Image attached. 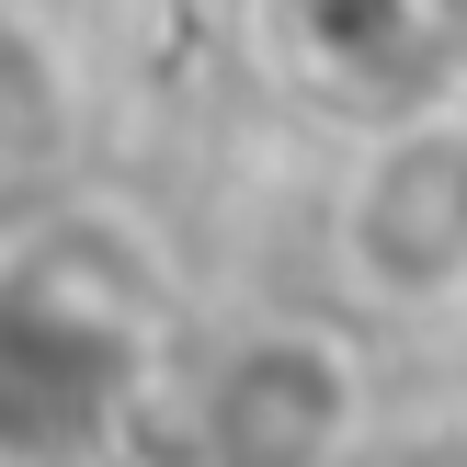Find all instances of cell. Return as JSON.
Segmentation results:
<instances>
[{
    "instance_id": "1",
    "label": "cell",
    "mask_w": 467,
    "mask_h": 467,
    "mask_svg": "<svg viewBox=\"0 0 467 467\" xmlns=\"http://www.w3.org/2000/svg\"><path fill=\"white\" fill-rule=\"evenodd\" d=\"M331 251L365 308L467 296V114H410L354 160L331 205Z\"/></svg>"
},
{
    "instance_id": "2",
    "label": "cell",
    "mask_w": 467,
    "mask_h": 467,
    "mask_svg": "<svg viewBox=\"0 0 467 467\" xmlns=\"http://www.w3.org/2000/svg\"><path fill=\"white\" fill-rule=\"evenodd\" d=\"M194 422H205V456L217 467H331L354 445V354L331 331L274 319V331L217 354Z\"/></svg>"
},
{
    "instance_id": "3",
    "label": "cell",
    "mask_w": 467,
    "mask_h": 467,
    "mask_svg": "<svg viewBox=\"0 0 467 467\" xmlns=\"http://www.w3.org/2000/svg\"><path fill=\"white\" fill-rule=\"evenodd\" d=\"M68 137H80V68H68V46L35 12L0 0V182L57 171Z\"/></svg>"
}]
</instances>
